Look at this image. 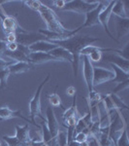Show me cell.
<instances>
[{"instance_id":"1","label":"cell","mask_w":129,"mask_h":146,"mask_svg":"<svg viewBox=\"0 0 129 146\" xmlns=\"http://www.w3.org/2000/svg\"><path fill=\"white\" fill-rule=\"evenodd\" d=\"M100 38L98 37L90 36V35H77L70 38L59 40V41H51V43L55 44L56 46L61 47V48L66 49L71 53L73 56V62H72V66H73V73L75 78L78 75V66H79V60H80V53L84 47L88 45H92L96 41H99Z\"/></svg>"},{"instance_id":"32","label":"cell","mask_w":129,"mask_h":146,"mask_svg":"<svg viewBox=\"0 0 129 146\" xmlns=\"http://www.w3.org/2000/svg\"><path fill=\"white\" fill-rule=\"evenodd\" d=\"M3 140L7 143L8 146H22V143L18 140L16 136H9V135H3Z\"/></svg>"},{"instance_id":"35","label":"cell","mask_w":129,"mask_h":146,"mask_svg":"<svg viewBox=\"0 0 129 146\" xmlns=\"http://www.w3.org/2000/svg\"><path fill=\"white\" fill-rule=\"evenodd\" d=\"M129 88V81H125V82H122V83H119L118 84V86L116 88H114L113 90L111 91V93L113 94H118V92H121L123 90H128Z\"/></svg>"},{"instance_id":"13","label":"cell","mask_w":129,"mask_h":146,"mask_svg":"<svg viewBox=\"0 0 129 146\" xmlns=\"http://www.w3.org/2000/svg\"><path fill=\"white\" fill-rule=\"evenodd\" d=\"M27 47L31 53H36V52H40V53H50L51 50L55 49L57 46L55 44L48 41V40H41V41H37Z\"/></svg>"},{"instance_id":"36","label":"cell","mask_w":129,"mask_h":146,"mask_svg":"<svg viewBox=\"0 0 129 146\" xmlns=\"http://www.w3.org/2000/svg\"><path fill=\"white\" fill-rule=\"evenodd\" d=\"M88 133H84V131H81V133H77L76 135H75V136L73 137V140L78 143H83L84 141L88 140Z\"/></svg>"},{"instance_id":"11","label":"cell","mask_w":129,"mask_h":146,"mask_svg":"<svg viewBox=\"0 0 129 146\" xmlns=\"http://www.w3.org/2000/svg\"><path fill=\"white\" fill-rule=\"evenodd\" d=\"M114 4H115V1H109V4L107 5L106 8L100 13L99 23L104 27L105 31H106V33L109 35L110 38L115 40V41H118V40L113 36V34L111 33V31H110V29H109V21L112 16V8H113V6H114Z\"/></svg>"},{"instance_id":"41","label":"cell","mask_w":129,"mask_h":146,"mask_svg":"<svg viewBox=\"0 0 129 146\" xmlns=\"http://www.w3.org/2000/svg\"><path fill=\"white\" fill-rule=\"evenodd\" d=\"M6 45L7 42L0 39V58H2V56H4V53L6 51Z\"/></svg>"},{"instance_id":"33","label":"cell","mask_w":129,"mask_h":146,"mask_svg":"<svg viewBox=\"0 0 129 146\" xmlns=\"http://www.w3.org/2000/svg\"><path fill=\"white\" fill-rule=\"evenodd\" d=\"M23 3L26 5L28 8L32 9L33 11L38 12L40 6H41L42 2L41 1H36V0H29V1H23Z\"/></svg>"},{"instance_id":"9","label":"cell","mask_w":129,"mask_h":146,"mask_svg":"<svg viewBox=\"0 0 129 146\" xmlns=\"http://www.w3.org/2000/svg\"><path fill=\"white\" fill-rule=\"evenodd\" d=\"M41 40H46V38L42 34H40L38 31L37 32L24 31V32H18V34H17V43L23 46H29L37 41H41Z\"/></svg>"},{"instance_id":"43","label":"cell","mask_w":129,"mask_h":146,"mask_svg":"<svg viewBox=\"0 0 129 146\" xmlns=\"http://www.w3.org/2000/svg\"><path fill=\"white\" fill-rule=\"evenodd\" d=\"M0 146H1V142H0Z\"/></svg>"},{"instance_id":"6","label":"cell","mask_w":129,"mask_h":146,"mask_svg":"<svg viewBox=\"0 0 129 146\" xmlns=\"http://www.w3.org/2000/svg\"><path fill=\"white\" fill-rule=\"evenodd\" d=\"M115 77V73L111 69H106L104 67L93 66V79L92 85L93 88L99 86L103 83L111 82Z\"/></svg>"},{"instance_id":"7","label":"cell","mask_w":129,"mask_h":146,"mask_svg":"<svg viewBox=\"0 0 129 146\" xmlns=\"http://www.w3.org/2000/svg\"><path fill=\"white\" fill-rule=\"evenodd\" d=\"M108 4H109V2L99 1V4H98L95 9H93V10H91L90 12L86 14V22H84L83 25H81V27L82 28L92 27L96 25H100L99 15H100V13L106 8Z\"/></svg>"},{"instance_id":"38","label":"cell","mask_w":129,"mask_h":146,"mask_svg":"<svg viewBox=\"0 0 129 146\" xmlns=\"http://www.w3.org/2000/svg\"><path fill=\"white\" fill-rule=\"evenodd\" d=\"M6 42L7 43L17 42V34H16V32H10V33L6 34Z\"/></svg>"},{"instance_id":"5","label":"cell","mask_w":129,"mask_h":146,"mask_svg":"<svg viewBox=\"0 0 129 146\" xmlns=\"http://www.w3.org/2000/svg\"><path fill=\"white\" fill-rule=\"evenodd\" d=\"M126 129V123L123 120L120 112L116 111L115 113V117L111 119L109 125V137L111 138L113 143L116 146L118 137L121 135L123 129Z\"/></svg>"},{"instance_id":"37","label":"cell","mask_w":129,"mask_h":146,"mask_svg":"<svg viewBox=\"0 0 129 146\" xmlns=\"http://www.w3.org/2000/svg\"><path fill=\"white\" fill-rule=\"evenodd\" d=\"M14 62H13V60H10V62H9V60H5L3 58H0V71L8 68L11 64H13Z\"/></svg>"},{"instance_id":"29","label":"cell","mask_w":129,"mask_h":146,"mask_svg":"<svg viewBox=\"0 0 129 146\" xmlns=\"http://www.w3.org/2000/svg\"><path fill=\"white\" fill-rule=\"evenodd\" d=\"M56 141H57L58 146H67L68 145V139H67V133L64 129H60L56 135Z\"/></svg>"},{"instance_id":"26","label":"cell","mask_w":129,"mask_h":146,"mask_svg":"<svg viewBox=\"0 0 129 146\" xmlns=\"http://www.w3.org/2000/svg\"><path fill=\"white\" fill-rule=\"evenodd\" d=\"M88 106H90V109L91 107L96 106L99 103H101L102 101V95L99 93V92L93 90L88 93Z\"/></svg>"},{"instance_id":"12","label":"cell","mask_w":129,"mask_h":146,"mask_svg":"<svg viewBox=\"0 0 129 146\" xmlns=\"http://www.w3.org/2000/svg\"><path fill=\"white\" fill-rule=\"evenodd\" d=\"M28 62L31 63L32 65H38L43 64L46 62H57L53 56H51L49 53H40V52H36V53H30L27 56Z\"/></svg>"},{"instance_id":"23","label":"cell","mask_w":129,"mask_h":146,"mask_svg":"<svg viewBox=\"0 0 129 146\" xmlns=\"http://www.w3.org/2000/svg\"><path fill=\"white\" fill-rule=\"evenodd\" d=\"M111 66L113 67V69H114L113 71L115 73V77L111 82L119 84V83H122V82H125V81H129V73L124 72L123 70H121L120 68L116 66L115 64H112V63H111Z\"/></svg>"},{"instance_id":"34","label":"cell","mask_w":129,"mask_h":146,"mask_svg":"<svg viewBox=\"0 0 129 146\" xmlns=\"http://www.w3.org/2000/svg\"><path fill=\"white\" fill-rule=\"evenodd\" d=\"M88 58H90V62H100L102 60V52L101 51H95V52H92L90 53V55L88 56Z\"/></svg>"},{"instance_id":"28","label":"cell","mask_w":129,"mask_h":146,"mask_svg":"<svg viewBox=\"0 0 129 146\" xmlns=\"http://www.w3.org/2000/svg\"><path fill=\"white\" fill-rule=\"evenodd\" d=\"M47 98H48L49 101H50L51 105L53 107H61L62 109H64L62 105V102H61V98L60 96L57 95V93H53L51 95H47Z\"/></svg>"},{"instance_id":"31","label":"cell","mask_w":129,"mask_h":146,"mask_svg":"<svg viewBox=\"0 0 129 146\" xmlns=\"http://www.w3.org/2000/svg\"><path fill=\"white\" fill-rule=\"evenodd\" d=\"M116 146H129L128 141V135H127V129H124L121 135L118 137V141H116Z\"/></svg>"},{"instance_id":"22","label":"cell","mask_w":129,"mask_h":146,"mask_svg":"<svg viewBox=\"0 0 129 146\" xmlns=\"http://www.w3.org/2000/svg\"><path fill=\"white\" fill-rule=\"evenodd\" d=\"M112 15L116 16L119 19H128L123 1H115V4L112 8Z\"/></svg>"},{"instance_id":"10","label":"cell","mask_w":129,"mask_h":146,"mask_svg":"<svg viewBox=\"0 0 129 146\" xmlns=\"http://www.w3.org/2000/svg\"><path fill=\"white\" fill-rule=\"evenodd\" d=\"M46 115H47V127L49 129V131H50L51 135L53 138L56 137L58 131H59V123H58L57 119L55 117V111H53V107L51 106H48L47 107V111H46Z\"/></svg>"},{"instance_id":"14","label":"cell","mask_w":129,"mask_h":146,"mask_svg":"<svg viewBox=\"0 0 129 146\" xmlns=\"http://www.w3.org/2000/svg\"><path fill=\"white\" fill-rule=\"evenodd\" d=\"M12 118H22L24 120L26 123H31V120L24 117L22 114V111L20 110H16V111H13L12 109H10V107L8 106H2L0 107V119L1 120H9Z\"/></svg>"},{"instance_id":"17","label":"cell","mask_w":129,"mask_h":146,"mask_svg":"<svg viewBox=\"0 0 129 146\" xmlns=\"http://www.w3.org/2000/svg\"><path fill=\"white\" fill-rule=\"evenodd\" d=\"M51 56H53L57 62H69L72 63L73 62V56H72L71 53L67 51L66 49L61 48V47H56L55 49L51 50L50 53Z\"/></svg>"},{"instance_id":"25","label":"cell","mask_w":129,"mask_h":146,"mask_svg":"<svg viewBox=\"0 0 129 146\" xmlns=\"http://www.w3.org/2000/svg\"><path fill=\"white\" fill-rule=\"evenodd\" d=\"M110 96H111L112 100H113V103L115 105V108H116V111L118 112H122V110H128V106L125 102L123 101L122 98H120L118 95L116 94H113L110 92L109 93Z\"/></svg>"},{"instance_id":"20","label":"cell","mask_w":129,"mask_h":146,"mask_svg":"<svg viewBox=\"0 0 129 146\" xmlns=\"http://www.w3.org/2000/svg\"><path fill=\"white\" fill-rule=\"evenodd\" d=\"M16 137L22 144V146H27L29 142V127L28 123L24 126H16Z\"/></svg>"},{"instance_id":"8","label":"cell","mask_w":129,"mask_h":146,"mask_svg":"<svg viewBox=\"0 0 129 146\" xmlns=\"http://www.w3.org/2000/svg\"><path fill=\"white\" fill-rule=\"evenodd\" d=\"M83 60V75L84 79L86 81V87H88V93L94 90L92 85V79H93V65L90 60L88 56H80Z\"/></svg>"},{"instance_id":"42","label":"cell","mask_w":129,"mask_h":146,"mask_svg":"<svg viewBox=\"0 0 129 146\" xmlns=\"http://www.w3.org/2000/svg\"><path fill=\"white\" fill-rule=\"evenodd\" d=\"M66 94L70 96H74L75 95H77V90L74 86H69L66 89Z\"/></svg>"},{"instance_id":"19","label":"cell","mask_w":129,"mask_h":146,"mask_svg":"<svg viewBox=\"0 0 129 146\" xmlns=\"http://www.w3.org/2000/svg\"><path fill=\"white\" fill-rule=\"evenodd\" d=\"M91 125H92V121H91L90 112L88 111L86 114H84V116L80 117V118L77 120L76 126H75L74 136L77 133H81V131H84L86 129H90V127Z\"/></svg>"},{"instance_id":"18","label":"cell","mask_w":129,"mask_h":146,"mask_svg":"<svg viewBox=\"0 0 129 146\" xmlns=\"http://www.w3.org/2000/svg\"><path fill=\"white\" fill-rule=\"evenodd\" d=\"M34 65H32L29 62H14L13 64H11L8 67L9 73L10 75H18V74H22V73H25L27 71H29L30 69L33 68Z\"/></svg>"},{"instance_id":"16","label":"cell","mask_w":129,"mask_h":146,"mask_svg":"<svg viewBox=\"0 0 129 146\" xmlns=\"http://www.w3.org/2000/svg\"><path fill=\"white\" fill-rule=\"evenodd\" d=\"M0 18H1L2 27H3L6 34L10 33V32H16L18 29V23L15 17H13V16H3L0 14Z\"/></svg>"},{"instance_id":"2","label":"cell","mask_w":129,"mask_h":146,"mask_svg":"<svg viewBox=\"0 0 129 146\" xmlns=\"http://www.w3.org/2000/svg\"><path fill=\"white\" fill-rule=\"evenodd\" d=\"M38 13L40 14L41 18L43 19V21L46 23L47 30L51 32H56V33H69L72 30L68 29L62 25L61 22L59 21L57 15L55 14V12L51 10L50 7H48L45 4L42 3L40 6Z\"/></svg>"},{"instance_id":"27","label":"cell","mask_w":129,"mask_h":146,"mask_svg":"<svg viewBox=\"0 0 129 146\" xmlns=\"http://www.w3.org/2000/svg\"><path fill=\"white\" fill-rule=\"evenodd\" d=\"M78 115L79 112L78 109H77V95H75L73 96V103H72V105L69 108H67V109H64L62 119L64 121V120H66L69 117H78Z\"/></svg>"},{"instance_id":"39","label":"cell","mask_w":129,"mask_h":146,"mask_svg":"<svg viewBox=\"0 0 129 146\" xmlns=\"http://www.w3.org/2000/svg\"><path fill=\"white\" fill-rule=\"evenodd\" d=\"M53 4L56 7V8L61 10L63 7L65 6V4H66V1H65V0H55V1H53Z\"/></svg>"},{"instance_id":"30","label":"cell","mask_w":129,"mask_h":146,"mask_svg":"<svg viewBox=\"0 0 129 146\" xmlns=\"http://www.w3.org/2000/svg\"><path fill=\"white\" fill-rule=\"evenodd\" d=\"M10 76L8 68L0 71V89H5L7 87V82H8V78Z\"/></svg>"},{"instance_id":"4","label":"cell","mask_w":129,"mask_h":146,"mask_svg":"<svg viewBox=\"0 0 129 146\" xmlns=\"http://www.w3.org/2000/svg\"><path fill=\"white\" fill-rule=\"evenodd\" d=\"M99 4V1H88V0H73L66 1L65 6L61 9L64 12H73V13L86 15V13L95 9Z\"/></svg>"},{"instance_id":"15","label":"cell","mask_w":129,"mask_h":146,"mask_svg":"<svg viewBox=\"0 0 129 146\" xmlns=\"http://www.w3.org/2000/svg\"><path fill=\"white\" fill-rule=\"evenodd\" d=\"M104 60L109 62L110 63H112V64H115L118 68H120L124 72L129 73V62H128V60H125L122 56H120L118 55L110 54V55H107L104 56Z\"/></svg>"},{"instance_id":"21","label":"cell","mask_w":129,"mask_h":146,"mask_svg":"<svg viewBox=\"0 0 129 146\" xmlns=\"http://www.w3.org/2000/svg\"><path fill=\"white\" fill-rule=\"evenodd\" d=\"M116 32H118V38H122L129 33V18L118 19V21H116Z\"/></svg>"},{"instance_id":"44","label":"cell","mask_w":129,"mask_h":146,"mask_svg":"<svg viewBox=\"0 0 129 146\" xmlns=\"http://www.w3.org/2000/svg\"><path fill=\"white\" fill-rule=\"evenodd\" d=\"M79 146H81V145H80V144H79Z\"/></svg>"},{"instance_id":"3","label":"cell","mask_w":129,"mask_h":146,"mask_svg":"<svg viewBox=\"0 0 129 146\" xmlns=\"http://www.w3.org/2000/svg\"><path fill=\"white\" fill-rule=\"evenodd\" d=\"M50 76H51L50 74L47 75L45 80H44V81L39 85V87L37 88L36 92H35L33 98H31V100H30V102H29L30 120H31V122L33 123L34 126H36L38 129H41V127L35 123V119H36L37 116H39L42 120H45V119H44V117L42 116V114H41V94H42V90H43L45 84L49 81V79H50Z\"/></svg>"},{"instance_id":"24","label":"cell","mask_w":129,"mask_h":146,"mask_svg":"<svg viewBox=\"0 0 129 146\" xmlns=\"http://www.w3.org/2000/svg\"><path fill=\"white\" fill-rule=\"evenodd\" d=\"M4 56L9 58L11 60L15 62H28V58H27V56L25 55L24 53H22V51H20L18 49H17L16 51L14 52H10V51H5L4 53Z\"/></svg>"},{"instance_id":"40","label":"cell","mask_w":129,"mask_h":146,"mask_svg":"<svg viewBox=\"0 0 129 146\" xmlns=\"http://www.w3.org/2000/svg\"><path fill=\"white\" fill-rule=\"evenodd\" d=\"M18 49V43L17 42H13V43H7L6 45V50L10 51V52H14Z\"/></svg>"}]
</instances>
